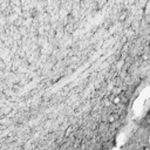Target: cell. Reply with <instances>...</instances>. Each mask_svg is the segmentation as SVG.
I'll list each match as a JSON object with an SVG mask.
<instances>
[{
	"label": "cell",
	"mask_w": 150,
	"mask_h": 150,
	"mask_svg": "<svg viewBox=\"0 0 150 150\" xmlns=\"http://www.w3.org/2000/svg\"><path fill=\"white\" fill-rule=\"evenodd\" d=\"M108 128H109V124H108V123H102V124H100V131H101V132H107V131H108Z\"/></svg>",
	"instance_id": "obj_1"
}]
</instances>
